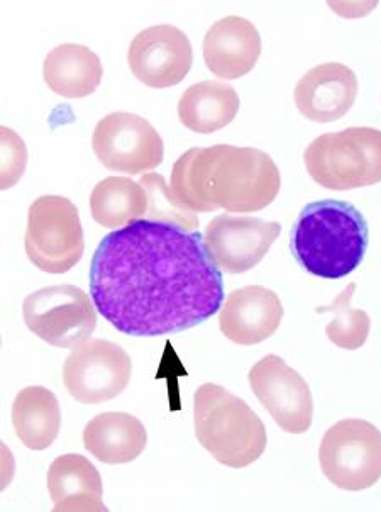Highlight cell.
I'll return each mask as SVG.
<instances>
[{
  "mask_svg": "<svg viewBox=\"0 0 381 512\" xmlns=\"http://www.w3.org/2000/svg\"><path fill=\"white\" fill-rule=\"evenodd\" d=\"M90 295L117 331L156 338L212 318L224 301V284L199 231L139 219L100 241Z\"/></svg>",
  "mask_w": 381,
  "mask_h": 512,
  "instance_id": "obj_1",
  "label": "cell"
},
{
  "mask_svg": "<svg viewBox=\"0 0 381 512\" xmlns=\"http://www.w3.org/2000/svg\"><path fill=\"white\" fill-rule=\"evenodd\" d=\"M170 187L194 212L263 211L277 199L282 177L268 153L251 146L192 148L173 165Z\"/></svg>",
  "mask_w": 381,
  "mask_h": 512,
  "instance_id": "obj_2",
  "label": "cell"
},
{
  "mask_svg": "<svg viewBox=\"0 0 381 512\" xmlns=\"http://www.w3.org/2000/svg\"><path fill=\"white\" fill-rule=\"evenodd\" d=\"M368 223L349 202L319 201L304 207L290 234L293 256L305 272L343 279L361 265L368 250Z\"/></svg>",
  "mask_w": 381,
  "mask_h": 512,
  "instance_id": "obj_3",
  "label": "cell"
},
{
  "mask_svg": "<svg viewBox=\"0 0 381 512\" xmlns=\"http://www.w3.org/2000/svg\"><path fill=\"white\" fill-rule=\"evenodd\" d=\"M194 419L200 445L226 467H249L265 453V423L221 385L204 384L195 390Z\"/></svg>",
  "mask_w": 381,
  "mask_h": 512,
  "instance_id": "obj_4",
  "label": "cell"
},
{
  "mask_svg": "<svg viewBox=\"0 0 381 512\" xmlns=\"http://www.w3.org/2000/svg\"><path fill=\"white\" fill-rule=\"evenodd\" d=\"M314 182L331 190H351L381 182V131L348 128L321 134L304 153Z\"/></svg>",
  "mask_w": 381,
  "mask_h": 512,
  "instance_id": "obj_5",
  "label": "cell"
},
{
  "mask_svg": "<svg viewBox=\"0 0 381 512\" xmlns=\"http://www.w3.org/2000/svg\"><path fill=\"white\" fill-rule=\"evenodd\" d=\"M26 253L34 267L46 273H67L85 251L78 209L67 197L43 195L29 207Z\"/></svg>",
  "mask_w": 381,
  "mask_h": 512,
  "instance_id": "obj_6",
  "label": "cell"
},
{
  "mask_svg": "<svg viewBox=\"0 0 381 512\" xmlns=\"http://www.w3.org/2000/svg\"><path fill=\"white\" fill-rule=\"evenodd\" d=\"M322 474L348 492L381 479V431L365 419H343L327 429L319 448Z\"/></svg>",
  "mask_w": 381,
  "mask_h": 512,
  "instance_id": "obj_7",
  "label": "cell"
},
{
  "mask_svg": "<svg viewBox=\"0 0 381 512\" xmlns=\"http://www.w3.org/2000/svg\"><path fill=\"white\" fill-rule=\"evenodd\" d=\"M24 323L31 333L56 348H75L97 328L94 302L77 285H51L24 299Z\"/></svg>",
  "mask_w": 381,
  "mask_h": 512,
  "instance_id": "obj_8",
  "label": "cell"
},
{
  "mask_svg": "<svg viewBox=\"0 0 381 512\" xmlns=\"http://www.w3.org/2000/svg\"><path fill=\"white\" fill-rule=\"evenodd\" d=\"M133 362L124 348L107 340H87L73 348L63 365V384L75 401L94 406L121 396Z\"/></svg>",
  "mask_w": 381,
  "mask_h": 512,
  "instance_id": "obj_9",
  "label": "cell"
},
{
  "mask_svg": "<svg viewBox=\"0 0 381 512\" xmlns=\"http://www.w3.org/2000/svg\"><path fill=\"white\" fill-rule=\"evenodd\" d=\"M92 148L105 168L112 172L138 175L160 167L165 145L150 121L133 112H112L94 129Z\"/></svg>",
  "mask_w": 381,
  "mask_h": 512,
  "instance_id": "obj_10",
  "label": "cell"
},
{
  "mask_svg": "<svg viewBox=\"0 0 381 512\" xmlns=\"http://www.w3.org/2000/svg\"><path fill=\"white\" fill-rule=\"evenodd\" d=\"M249 385L275 423L292 435L307 433L314 421V399L304 377L283 358L266 355L254 363Z\"/></svg>",
  "mask_w": 381,
  "mask_h": 512,
  "instance_id": "obj_11",
  "label": "cell"
},
{
  "mask_svg": "<svg viewBox=\"0 0 381 512\" xmlns=\"http://www.w3.org/2000/svg\"><path fill=\"white\" fill-rule=\"evenodd\" d=\"M282 233L278 223L222 212L205 228V250L221 272L239 275L256 267Z\"/></svg>",
  "mask_w": 381,
  "mask_h": 512,
  "instance_id": "obj_12",
  "label": "cell"
},
{
  "mask_svg": "<svg viewBox=\"0 0 381 512\" xmlns=\"http://www.w3.org/2000/svg\"><path fill=\"white\" fill-rule=\"evenodd\" d=\"M127 63L141 84L151 89H168L187 77L194 50L187 34L172 24H158L134 36Z\"/></svg>",
  "mask_w": 381,
  "mask_h": 512,
  "instance_id": "obj_13",
  "label": "cell"
},
{
  "mask_svg": "<svg viewBox=\"0 0 381 512\" xmlns=\"http://www.w3.org/2000/svg\"><path fill=\"white\" fill-rule=\"evenodd\" d=\"M283 316L285 309L277 292L263 285H248L227 295L219 326L236 345H258L277 333Z\"/></svg>",
  "mask_w": 381,
  "mask_h": 512,
  "instance_id": "obj_14",
  "label": "cell"
},
{
  "mask_svg": "<svg viewBox=\"0 0 381 512\" xmlns=\"http://www.w3.org/2000/svg\"><path fill=\"white\" fill-rule=\"evenodd\" d=\"M356 97L358 77L343 63H322L310 68L293 90L300 114L319 124L334 123L346 116Z\"/></svg>",
  "mask_w": 381,
  "mask_h": 512,
  "instance_id": "obj_15",
  "label": "cell"
},
{
  "mask_svg": "<svg viewBox=\"0 0 381 512\" xmlns=\"http://www.w3.org/2000/svg\"><path fill=\"white\" fill-rule=\"evenodd\" d=\"M202 48L210 72L222 80H236L248 75L260 60V31L244 17L227 16L210 26Z\"/></svg>",
  "mask_w": 381,
  "mask_h": 512,
  "instance_id": "obj_16",
  "label": "cell"
},
{
  "mask_svg": "<svg viewBox=\"0 0 381 512\" xmlns=\"http://www.w3.org/2000/svg\"><path fill=\"white\" fill-rule=\"evenodd\" d=\"M46 482L53 511H105L99 470L82 455L72 453L56 458L48 468Z\"/></svg>",
  "mask_w": 381,
  "mask_h": 512,
  "instance_id": "obj_17",
  "label": "cell"
},
{
  "mask_svg": "<svg viewBox=\"0 0 381 512\" xmlns=\"http://www.w3.org/2000/svg\"><path fill=\"white\" fill-rule=\"evenodd\" d=\"M83 445L105 465L131 463L148 445L143 423L126 412H104L83 429Z\"/></svg>",
  "mask_w": 381,
  "mask_h": 512,
  "instance_id": "obj_18",
  "label": "cell"
},
{
  "mask_svg": "<svg viewBox=\"0 0 381 512\" xmlns=\"http://www.w3.org/2000/svg\"><path fill=\"white\" fill-rule=\"evenodd\" d=\"M104 75L99 55L83 45L65 43L46 56L43 77L55 94L65 99H83L94 94Z\"/></svg>",
  "mask_w": 381,
  "mask_h": 512,
  "instance_id": "obj_19",
  "label": "cell"
},
{
  "mask_svg": "<svg viewBox=\"0 0 381 512\" xmlns=\"http://www.w3.org/2000/svg\"><path fill=\"white\" fill-rule=\"evenodd\" d=\"M239 106V95L232 85L202 80L183 92L178 102V117L194 133H216L236 119Z\"/></svg>",
  "mask_w": 381,
  "mask_h": 512,
  "instance_id": "obj_20",
  "label": "cell"
},
{
  "mask_svg": "<svg viewBox=\"0 0 381 512\" xmlns=\"http://www.w3.org/2000/svg\"><path fill=\"white\" fill-rule=\"evenodd\" d=\"M12 426L29 450L50 448L61 428V409L55 394L39 385L21 390L12 406Z\"/></svg>",
  "mask_w": 381,
  "mask_h": 512,
  "instance_id": "obj_21",
  "label": "cell"
},
{
  "mask_svg": "<svg viewBox=\"0 0 381 512\" xmlns=\"http://www.w3.org/2000/svg\"><path fill=\"white\" fill-rule=\"evenodd\" d=\"M90 212L102 228H124L146 218L148 194L143 185L127 177H107L90 194Z\"/></svg>",
  "mask_w": 381,
  "mask_h": 512,
  "instance_id": "obj_22",
  "label": "cell"
},
{
  "mask_svg": "<svg viewBox=\"0 0 381 512\" xmlns=\"http://www.w3.org/2000/svg\"><path fill=\"white\" fill-rule=\"evenodd\" d=\"M354 290H356V285L349 284L344 292L337 295L332 304L317 309L319 314L322 312L334 314V319L327 324L326 334L331 343L343 350H358L365 345L370 336V316L361 309L351 307Z\"/></svg>",
  "mask_w": 381,
  "mask_h": 512,
  "instance_id": "obj_23",
  "label": "cell"
},
{
  "mask_svg": "<svg viewBox=\"0 0 381 512\" xmlns=\"http://www.w3.org/2000/svg\"><path fill=\"white\" fill-rule=\"evenodd\" d=\"M139 184L143 185V189L148 194L146 219L155 223L170 224L185 231H197L199 228L197 212L190 211L178 201L172 187L166 184V180L160 173H146L139 180Z\"/></svg>",
  "mask_w": 381,
  "mask_h": 512,
  "instance_id": "obj_24",
  "label": "cell"
},
{
  "mask_svg": "<svg viewBox=\"0 0 381 512\" xmlns=\"http://www.w3.org/2000/svg\"><path fill=\"white\" fill-rule=\"evenodd\" d=\"M0 189L7 190L21 180L28 165V148L23 138L11 128H0Z\"/></svg>",
  "mask_w": 381,
  "mask_h": 512,
  "instance_id": "obj_25",
  "label": "cell"
}]
</instances>
